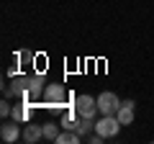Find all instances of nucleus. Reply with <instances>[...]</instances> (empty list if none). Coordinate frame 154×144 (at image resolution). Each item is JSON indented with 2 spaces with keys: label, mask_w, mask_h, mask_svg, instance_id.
<instances>
[{
  "label": "nucleus",
  "mask_w": 154,
  "mask_h": 144,
  "mask_svg": "<svg viewBox=\"0 0 154 144\" xmlns=\"http://www.w3.org/2000/svg\"><path fill=\"white\" fill-rule=\"evenodd\" d=\"M121 126L123 124L118 121V116H100L98 121H95V131L100 134V136H105V139H110V136H116V134L121 131Z\"/></svg>",
  "instance_id": "obj_1"
},
{
  "label": "nucleus",
  "mask_w": 154,
  "mask_h": 144,
  "mask_svg": "<svg viewBox=\"0 0 154 144\" xmlns=\"http://www.w3.org/2000/svg\"><path fill=\"white\" fill-rule=\"evenodd\" d=\"M75 108H77V113H80V116H85V118H95V116L100 113V108H98V98H93V95H88V93L77 95Z\"/></svg>",
  "instance_id": "obj_2"
},
{
  "label": "nucleus",
  "mask_w": 154,
  "mask_h": 144,
  "mask_svg": "<svg viewBox=\"0 0 154 144\" xmlns=\"http://www.w3.org/2000/svg\"><path fill=\"white\" fill-rule=\"evenodd\" d=\"M121 103H123V100H118V95H116V93H110V90H103V93L98 95L100 116H113V113H118Z\"/></svg>",
  "instance_id": "obj_3"
},
{
  "label": "nucleus",
  "mask_w": 154,
  "mask_h": 144,
  "mask_svg": "<svg viewBox=\"0 0 154 144\" xmlns=\"http://www.w3.org/2000/svg\"><path fill=\"white\" fill-rule=\"evenodd\" d=\"M23 136V131H21V124L18 121H3V126H0V139L3 142H8V144H13V142H18V139Z\"/></svg>",
  "instance_id": "obj_4"
},
{
  "label": "nucleus",
  "mask_w": 154,
  "mask_h": 144,
  "mask_svg": "<svg viewBox=\"0 0 154 144\" xmlns=\"http://www.w3.org/2000/svg\"><path fill=\"white\" fill-rule=\"evenodd\" d=\"M21 139H23L26 144H36L38 139H44V126H36V124L28 121L26 126H23V136H21Z\"/></svg>",
  "instance_id": "obj_5"
},
{
  "label": "nucleus",
  "mask_w": 154,
  "mask_h": 144,
  "mask_svg": "<svg viewBox=\"0 0 154 144\" xmlns=\"http://www.w3.org/2000/svg\"><path fill=\"white\" fill-rule=\"evenodd\" d=\"M118 121L123 124V126H128V124H134V100H123L121 108H118Z\"/></svg>",
  "instance_id": "obj_6"
},
{
  "label": "nucleus",
  "mask_w": 154,
  "mask_h": 144,
  "mask_svg": "<svg viewBox=\"0 0 154 144\" xmlns=\"http://www.w3.org/2000/svg\"><path fill=\"white\" fill-rule=\"evenodd\" d=\"M82 134L80 131H69V129H62V134L57 136V144H80Z\"/></svg>",
  "instance_id": "obj_7"
},
{
  "label": "nucleus",
  "mask_w": 154,
  "mask_h": 144,
  "mask_svg": "<svg viewBox=\"0 0 154 144\" xmlns=\"http://www.w3.org/2000/svg\"><path fill=\"white\" fill-rule=\"evenodd\" d=\"M62 134V124H54V121H49V124H44V139H49V142H57V136Z\"/></svg>",
  "instance_id": "obj_8"
},
{
  "label": "nucleus",
  "mask_w": 154,
  "mask_h": 144,
  "mask_svg": "<svg viewBox=\"0 0 154 144\" xmlns=\"http://www.w3.org/2000/svg\"><path fill=\"white\" fill-rule=\"evenodd\" d=\"M77 131L82 134V136H85V134H90V131H95V121H93V118L80 116V126H77Z\"/></svg>",
  "instance_id": "obj_9"
},
{
  "label": "nucleus",
  "mask_w": 154,
  "mask_h": 144,
  "mask_svg": "<svg viewBox=\"0 0 154 144\" xmlns=\"http://www.w3.org/2000/svg\"><path fill=\"white\" fill-rule=\"evenodd\" d=\"M28 62H31V52H26V49H23V52H16V64H18V67H26Z\"/></svg>",
  "instance_id": "obj_10"
},
{
  "label": "nucleus",
  "mask_w": 154,
  "mask_h": 144,
  "mask_svg": "<svg viewBox=\"0 0 154 144\" xmlns=\"http://www.w3.org/2000/svg\"><path fill=\"white\" fill-rule=\"evenodd\" d=\"M11 111H13V105L8 103V100H3V103H0V116H3V118H11Z\"/></svg>",
  "instance_id": "obj_11"
}]
</instances>
